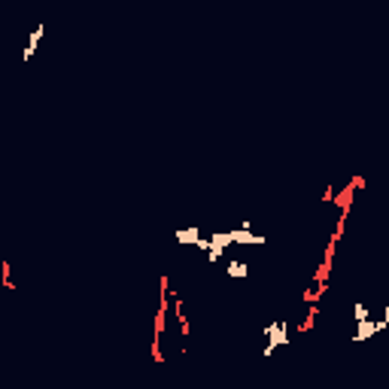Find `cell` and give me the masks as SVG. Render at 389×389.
Here are the masks:
<instances>
[{
	"instance_id": "cell-1",
	"label": "cell",
	"mask_w": 389,
	"mask_h": 389,
	"mask_svg": "<svg viewBox=\"0 0 389 389\" xmlns=\"http://www.w3.org/2000/svg\"><path fill=\"white\" fill-rule=\"evenodd\" d=\"M261 334H264V350H261V356H274L277 353V347H286L289 344V320H274V323H268L261 328Z\"/></svg>"
},
{
	"instance_id": "cell-2",
	"label": "cell",
	"mask_w": 389,
	"mask_h": 389,
	"mask_svg": "<svg viewBox=\"0 0 389 389\" xmlns=\"http://www.w3.org/2000/svg\"><path fill=\"white\" fill-rule=\"evenodd\" d=\"M231 244H244V247H261L268 244L264 234H253L250 225H240V228H231Z\"/></svg>"
},
{
	"instance_id": "cell-3",
	"label": "cell",
	"mask_w": 389,
	"mask_h": 389,
	"mask_svg": "<svg viewBox=\"0 0 389 389\" xmlns=\"http://www.w3.org/2000/svg\"><path fill=\"white\" fill-rule=\"evenodd\" d=\"M43 37H46V25H34L31 28V34H28V43H25V52H21V58H25V64L37 55V49H40V43H43Z\"/></svg>"
},
{
	"instance_id": "cell-4",
	"label": "cell",
	"mask_w": 389,
	"mask_h": 389,
	"mask_svg": "<svg viewBox=\"0 0 389 389\" xmlns=\"http://www.w3.org/2000/svg\"><path fill=\"white\" fill-rule=\"evenodd\" d=\"M225 274H228L231 280H247V277H250V264H247V261L231 259L228 261V268H225Z\"/></svg>"
},
{
	"instance_id": "cell-5",
	"label": "cell",
	"mask_w": 389,
	"mask_h": 389,
	"mask_svg": "<svg viewBox=\"0 0 389 389\" xmlns=\"http://www.w3.org/2000/svg\"><path fill=\"white\" fill-rule=\"evenodd\" d=\"M174 237H177L180 244H195V240L201 237V228H198V225H189V228H180V231H177Z\"/></svg>"
},
{
	"instance_id": "cell-6",
	"label": "cell",
	"mask_w": 389,
	"mask_h": 389,
	"mask_svg": "<svg viewBox=\"0 0 389 389\" xmlns=\"http://www.w3.org/2000/svg\"><path fill=\"white\" fill-rule=\"evenodd\" d=\"M0 283H3V289L15 292V283H12V268H9V261H0Z\"/></svg>"
},
{
	"instance_id": "cell-7",
	"label": "cell",
	"mask_w": 389,
	"mask_h": 389,
	"mask_svg": "<svg viewBox=\"0 0 389 389\" xmlns=\"http://www.w3.org/2000/svg\"><path fill=\"white\" fill-rule=\"evenodd\" d=\"M362 320H371V307L362 304V301H356L353 304V323H362Z\"/></svg>"
},
{
	"instance_id": "cell-8",
	"label": "cell",
	"mask_w": 389,
	"mask_h": 389,
	"mask_svg": "<svg viewBox=\"0 0 389 389\" xmlns=\"http://www.w3.org/2000/svg\"><path fill=\"white\" fill-rule=\"evenodd\" d=\"M334 192H337V189H334V186H328V189L323 192V198H320V201H323V204H331V198H334Z\"/></svg>"
}]
</instances>
